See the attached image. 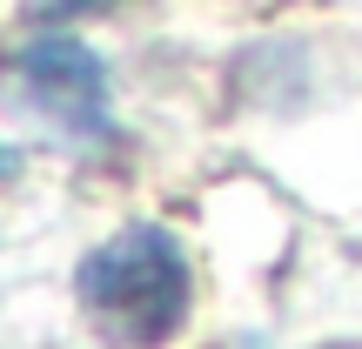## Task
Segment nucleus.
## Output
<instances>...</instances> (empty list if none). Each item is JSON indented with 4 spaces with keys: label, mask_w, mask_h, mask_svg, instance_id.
Here are the masks:
<instances>
[{
    "label": "nucleus",
    "mask_w": 362,
    "mask_h": 349,
    "mask_svg": "<svg viewBox=\"0 0 362 349\" xmlns=\"http://www.w3.org/2000/svg\"><path fill=\"white\" fill-rule=\"evenodd\" d=\"M21 94L34 101V115H47L54 128H67L74 142H115V88H107V61L81 34H34L13 61Z\"/></svg>",
    "instance_id": "nucleus-2"
},
{
    "label": "nucleus",
    "mask_w": 362,
    "mask_h": 349,
    "mask_svg": "<svg viewBox=\"0 0 362 349\" xmlns=\"http://www.w3.org/2000/svg\"><path fill=\"white\" fill-rule=\"evenodd\" d=\"M74 296H81V316L94 323V336H107L115 349H161L188 323L194 275L168 229L134 222V229L107 235L101 248L81 256Z\"/></svg>",
    "instance_id": "nucleus-1"
}]
</instances>
